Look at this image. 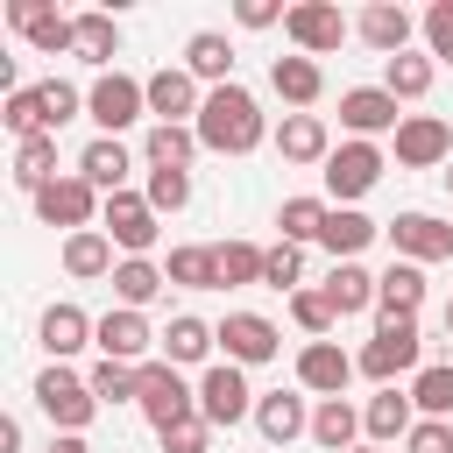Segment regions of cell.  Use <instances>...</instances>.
I'll list each match as a JSON object with an SVG mask.
<instances>
[{"label":"cell","mask_w":453,"mask_h":453,"mask_svg":"<svg viewBox=\"0 0 453 453\" xmlns=\"http://www.w3.org/2000/svg\"><path fill=\"white\" fill-rule=\"evenodd\" d=\"M191 127H198V149H212V156H248L269 134V120H262V106H255L248 85H212Z\"/></svg>","instance_id":"obj_1"},{"label":"cell","mask_w":453,"mask_h":453,"mask_svg":"<svg viewBox=\"0 0 453 453\" xmlns=\"http://www.w3.org/2000/svg\"><path fill=\"white\" fill-rule=\"evenodd\" d=\"M347 375H354V354H347L340 340H304V354H297V389H311V396H340Z\"/></svg>","instance_id":"obj_17"},{"label":"cell","mask_w":453,"mask_h":453,"mask_svg":"<svg viewBox=\"0 0 453 453\" xmlns=\"http://www.w3.org/2000/svg\"><path fill=\"white\" fill-rule=\"evenodd\" d=\"M411 425H418V403H411V389H375L368 403H361V432H368V446H389V439H411Z\"/></svg>","instance_id":"obj_20"},{"label":"cell","mask_w":453,"mask_h":453,"mask_svg":"<svg viewBox=\"0 0 453 453\" xmlns=\"http://www.w3.org/2000/svg\"><path fill=\"white\" fill-rule=\"evenodd\" d=\"M163 276H170L177 290H219V255H212V248H198V241H184V248H170Z\"/></svg>","instance_id":"obj_37"},{"label":"cell","mask_w":453,"mask_h":453,"mask_svg":"<svg viewBox=\"0 0 453 453\" xmlns=\"http://www.w3.org/2000/svg\"><path fill=\"white\" fill-rule=\"evenodd\" d=\"M92 333H99V319H85L78 304H50V311H42V347H50V361H71L78 347H92Z\"/></svg>","instance_id":"obj_31"},{"label":"cell","mask_w":453,"mask_h":453,"mask_svg":"<svg viewBox=\"0 0 453 453\" xmlns=\"http://www.w3.org/2000/svg\"><path fill=\"white\" fill-rule=\"evenodd\" d=\"M120 262H113V241H106V226H85V234H64V276H78V283H92V276H113Z\"/></svg>","instance_id":"obj_30"},{"label":"cell","mask_w":453,"mask_h":453,"mask_svg":"<svg viewBox=\"0 0 453 453\" xmlns=\"http://www.w3.org/2000/svg\"><path fill=\"white\" fill-rule=\"evenodd\" d=\"M50 453H92V446H85V432H57V439H50Z\"/></svg>","instance_id":"obj_53"},{"label":"cell","mask_w":453,"mask_h":453,"mask_svg":"<svg viewBox=\"0 0 453 453\" xmlns=\"http://www.w3.org/2000/svg\"><path fill=\"white\" fill-rule=\"evenodd\" d=\"M156 347H163V361H170V368H191V361H205V354L219 347V326H205L198 311H177V319L156 333Z\"/></svg>","instance_id":"obj_24"},{"label":"cell","mask_w":453,"mask_h":453,"mask_svg":"<svg viewBox=\"0 0 453 453\" xmlns=\"http://www.w3.org/2000/svg\"><path fill=\"white\" fill-rule=\"evenodd\" d=\"M354 368L368 375V382H396V375H418L425 368V333H418V319H389V326H375V340L354 354Z\"/></svg>","instance_id":"obj_2"},{"label":"cell","mask_w":453,"mask_h":453,"mask_svg":"<svg viewBox=\"0 0 453 453\" xmlns=\"http://www.w3.org/2000/svg\"><path fill=\"white\" fill-rule=\"evenodd\" d=\"M396 163H403V170H439V163H453V127H446L439 113H403V127H396Z\"/></svg>","instance_id":"obj_14"},{"label":"cell","mask_w":453,"mask_h":453,"mask_svg":"<svg viewBox=\"0 0 453 453\" xmlns=\"http://www.w3.org/2000/svg\"><path fill=\"white\" fill-rule=\"evenodd\" d=\"M85 113L99 120V134H120L149 113V78H127V71H99L92 92H85Z\"/></svg>","instance_id":"obj_6"},{"label":"cell","mask_w":453,"mask_h":453,"mask_svg":"<svg viewBox=\"0 0 453 453\" xmlns=\"http://www.w3.org/2000/svg\"><path fill=\"white\" fill-rule=\"evenodd\" d=\"M283 35L297 42V57H333V50L347 42V14H340L333 0H297V7L283 14Z\"/></svg>","instance_id":"obj_10"},{"label":"cell","mask_w":453,"mask_h":453,"mask_svg":"<svg viewBox=\"0 0 453 453\" xmlns=\"http://www.w3.org/2000/svg\"><path fill=\"white\" fill-rule=\"evenodd\" d=\"M354 453H382V446H354Z\"/></svg>","instance_id":"obj_55"},{"label":"cell","mask_w":453,"mask_h":453,"mask_svg":"<svg viewBox=\"0 0 453 453\" xmlns=\"http://www.w3.org/2000/svg\"><path fill=\"white\" fill-rule=\"evenodd\" d=\"M311 439H319L326 453H354V439H361V411H354L347 396H319V411H311Z\"/></svg>","instance_id":"obj_33"},{"label":"cell","mask_w":453,"mask_h":453,"mask_svg":"<svg viewBox=\"0 0 453 453\" xmlns=\"http://www.w3.org/2000/svg\"><path fill=\"white\" fill-rule=\"evenodd\" d=\"M446 191H453V163H446Z\"/></svg>","instance_id":"obj_56"},{"label":"cell","mask_w":453,"mask_h":453,"mask_svg":"<svg viewBox=\"0 0 453 453\" xmlns=\"http://www.w3.org/2000/svg\"><path fill=\"white\" fill-rule=\"evenodd\" d=\"M7 21L28 35V50H42V57H57V50H71V14H57L50 0H7Z\"/></svg>","instance_id":"obj_21"},{"label":"cell","mask_w":453,"mask_h":453,"mask_svg":"<svg viewBox=\"0 0 453 453\" xmlns=\"http://www.w3.org/2000/svg\"><path fill=\"white\" fill-rule=\"evenodd\" d=\"M290 319H297L311 340H333V326H340V311H333L326 290H297V297H290Z\"/></svg>","instance_id":"obj_45"},{"label":"cell","mask_w":453,"mask_h":453,"mask_svg":"<svg viewBox=\"0 0 453 453\" xmlns=\"http://www.w3.org/2000/svg\"><path fill=\"white\" fill-rule=\"evenodd\" d=\"M198 418H205L212 432H234L241 418H255V389H248V368H234V361H212V368L198 375Z\"/></svg>","instance_id":"obj_5"},{"label":"cell","mask_w":453,"mask_h":453,"mask_svg":"<svg viewBox=\"0 0 453 453\" xmlns=\"http://www.w3.org/2000/svg\"><path fill=\"white\" fill-rule=\"evenodd\" d=\"M71 57H85V64H113L120 57V21L113 14H99V7H85V14H71Z\"/></svg>","instance_id":"obj_27"},{"label":"cell","mask_w":453,"mask_h":453,"mask_svg":"<svg viewBox=\"0 0 453 453\" xmlns=\"http://www.w3.org/2000/svg\"><path fill=\"white\" fill-rule=\"evenodd\" d=\"M375 276L361 269V262H333V276H326V297H333V311L340 319H354V311H375Z\"/></svg>","instance_id":"obj_35"},{"label":"cell","mask_w":453,"mask_h":453,"mask_svg":"<svg viewBox=\"0 0 453 453\" xmlns=\"http://www.w3.org/2000/svg\"><path fill=\"white\" fill-rule=\"evenodd\" d=\"M403 446H411V453H453V425H446V418H418Z\"/></svg>","instance_id":"obj_50"},{"label":"cell","mask_w":453,"mask_h":453,"mask_svg":"<svg viewBox=\"0 0 453 453\" xmlns=\"http://www.w3.org/2000/svg\"><path fill=\"white\" fill-rule=\"evenodd\" d=\"M85 382H92L99 403H134V396H142V368H127V361H99Z\"/></svg>","instance_id":"obj_43"},{"label":"cell","mask_w":453,"mask_h":453,"mask_svg":"<svg viewBox=\"0 0 453 453\" xmlns=\"http://www.w3.org/2000/svg\"><path fill=\"white\" fill-rule=\"evenodd\" d=\"M99 226H106V241H113L120 255H149L156 234H163V212L149 205V191H113L106 212H99Z\"/></svg>","instance_id":"obj_8"},{"label":"cell","mask_w":453,"mask_h":453,"mask_svg":"<svg viewBox=\"0 0 453 453\" xmlns=\"http://www.w3.org/2000/svg\"><path fill=\"white\" fill-rule=\"evenodd\" d=\"M219 347H226L234 368H262V361L283 354V333H276V319H262V311H226V319H219Z\"/></svg>","instance_id":"obj_11"},{"label":"cell","mask_w":453,"mask_h":453,"mask_svg":"<svg viewBox=\"0 0 453 453\" xmlns=\"http://www.w3.org/2000/svg\"><path fill=\"white\" fill-rule=\"evenodd\" d=\"M0 453H21V418H0Z\"/></svg>","instance_id":"obj_52"},{"label":"cell","mask_w":453,"mask_h":453,"mask_svg":"<svg viewBox=\"0 0 453 453\" xmlns=\"http://www.w3.org/2000/svg\"><path fill=\"white\" fill-rule=\"evenodd\" d=\"M198 106H205V92H198V78H191L184 64H163V71L149 78V113H156V120L191 127V120H198Z\"/></svg>","instance_id":"obj_16"},{"label":"cell","mask_w":453,"mask_h":453,"mask_svg":"<svg viewBox=\"0 0 453 453\" xmlns=\"http://www.w3.org/2000/svg\"><path fill=\"white\" fill-rule=\"evenodd\" d=\"M35 403H42V418H50L57 432H85V425L99 418V396H92L85 375H71V361H50V368L35 375Z\"/></svg>","instance_id":"obj_4"},{"label":"cell","mask_w":453,"mask_h":453,"mask_svg":"<svg viewBox=\"0 0 453 453\" xmlns=\"http://www.w3.org/2000/svg\"><path fill=\"white\" fill-rule=\"evenodd\" d=\"M418 28H425V57H446L453 64V0H432L418 14Z\"/></svg>","instance_id":"obj_48"},{"label":"cell","mask_w":453,"mask_h":453,"mask_svg":"<svg viewBox=\"0 0 453 453\" xmlns=\"http://www.w3.org/2000/svg\"><path fill=\"white\" fill-rule=\"evenodd\" d=\"M446 340H453V297H446Z\"/></svg>","instance_id":"obj_54"},{"label":"cell","mask_w":453,"mask_h":453,"mask_svg":"<svg viewBox=\"0 0 453 453\" xmlns=\"http://www.w3.org/2000/svg\"><path fill=\"white\" fill-rule=\"evenodd\" d=\"M340 127H347V142H375V134H396L403 113L382 85H347L340 92Z\"/></svg>","instance_id":"obj_13"},{"label":"cell","mask_w":453,"mask_h":453,"mask_svg":"<svg viewBox=\"0 0 453 453\" xmlns=\"http://www.w3.org/2000/svg\"><path fill=\"white\" fill-rule=\"evenodd\" d=\"M382 234H389L396 262H418V269H425V262H453V226L432 219V212H396Z\"/></svg>","instance_id":"obj_12"},{"label":"cell","mask_w":453,"mask_h":453,"mask_svg":"<svg viewBox=\"0 0 453 453\" xmlns=\"http://www.w3.org/2000/svg\"><path fill=\"white\" fill-rule=\"evenodd\" d=\"M163 262H149V255H120V269H113V297L127 304V311H142V304H156L163 297Z\"/></svg>","instance_id":"obj_32"},{"label":"cell","mask_w":453,"mask_h":453,"mask_svg":"<svg viewBox=\"0 0 453 453\" xmlns=\"http://www.w3.org/2000/svg\"><path fill=\"white\" fill-rule=\"evenodd\" d=\"M326 212H333L326 198H283L276 226H283V241H297V248H304V241H319V234H326Z\"/></svg>","instance_id":"obj_40"},{"label":"cell","mask_w":453,"mask_h":453,"mask_svg":"<svg viewBox=\"0 0 453 453\" xmlns=\"http://www.w3.org/2000/svg\"><path fill=\"white\" fill-rule=\"evenodd\" d=\"M411 14L396 7V0H375V7H361V21H354V35L368 42V50H382V57H403L411 50Z\"/></svg>","instance_id":"obj_25"},{"label":"cell","mask_w":453,"mask_h":453,"mask_svg":"<svg viewBox=\"0 0 453 453\" xmlns=\"http://www.w3.org/2000/svg\"><path fill=\"white\" fill-rule=\"evenodd\" d=\"M142 418L156 425V439L163 432H177L184 418H198V389L184 382V368H170V361H142Z\"/></svg>","instance_id":"obj_3"},{"label":"cell","mask_w":453,"mask_h":453,"mask_svg":"<svg viewBox=\"0 0 453 453\" xmlns=\"http://www.w3.org/2000/svg\"><path fill=\"white\" fill-rule=\"evenodd\" d=\"M163 453H212V425L205 418H184L177 432H163Z\"/></svg>","instance_id":"obj_49"},{"label":"cell","mask_w":453,"mask_h":453,"mask_svg":"<svg viewBox=\"0 0 453 453\" xmlns=\"http://www.w3.org/2000/svg\"><path fill=\"white\" fill-rule=\"evenodd\" d=\"M297 276H304V248H297V241L262 248V283H269V290H290V297H297V290H304Z\"/></svg>","instance_id":"obj_42"},{"label":"cell","mask_w":453,"mask_h":453,"mask_svg":"<svg viewBox=\"0 0 453 453\" xmlns=\"http://www.w3.org/2000/svg\"><path fill=\"white\" fill-rule=\"evenodd\" d=\"M149 205L156 212H184L191 205V170H149Z\"/></svg>","instance_id":"obj_47"},{"label":"cell","mask_w":453,"mask_h":453,"mask_svg":"<svg viewBox=\"0 0 453 453\" xmlns=\"http://www.w3.org/2000/svg\"><path fill=\"white\" fill-rule=\"evenodd\" d=\"M283 14H290V7H276V0H241V7H234V21H241V28H276Z\"/></svg>","instance_id":"obj_51"},{"label":"cell","mask_w":453,"mask_h":453,"mask_svg":"<svg viewBox=\"0 0 453 453\" xmlns=\"http://www.w3.org/2000/svg\"><path fill=\"white\" fill-rule=\"evenodd\" d=\"M92 347H99V361H127V368H142V361H149V347H156V333H149V319H142V311L113 304V311L99 319Z\"/></svg>","instance_id":"obj_15"},{"label":"cell","mask_w":453,"mask_h":453,"mask_svg":"<svg viewBox=\"0 0 453 453\" xmlns=\"http://www.w3.org/2000/svg\"><path fill=\"white\" fill-rule=\"evenodd\" d=\"M142 156H149V170H191V156H198V127H170V120H156V127L142 134Z\"/></svg>","instance_id":"obj_34"},{"label":"cell","mask_w":453,"mask_h":453,"mask_svg":"<svg viewBox=\"0 0 453 453\" xmlns=\"http://www.w3.org/2000/svg\"><path fill=\"white\" fill-rule=\"evenodd\" d=\"M276 156L283 163H319L326 170V156H333V134H326V120L319 113H283V127H276Z\"/></svg>","instance_id":"obj_23"},{"label":"cell","mask_w":453,"mask_h":453,"mask_svg":"<svg viewBox=\"0 0 453 453\" xmlns=\"http://www.w3.org/2000/svg\"><path fill=\"white\" fill-rule=\"evenodd\" d=\"M375 283H382V290H375V326L418 319V311H425V269H418V262H389Z\"/></svg>","instance_id":"obj_19"},{"label":"cell","mask_w":453,"mask_h":453,"mask_svg":"<svg viewBox=\"0 0 453 453\" xmlns=\"http://www.w3.org/2000/svg\"><path fill=\"white\" fill-rule=\"evenodd\" d=\"M184 71H191L198 85H234V42H226L219 28H198V35L184 42Z\"/></svg>","instance_id":"obj_29"},{"label":"cell","mask_w":453,"mask_h":453,"mask_svg":"<svg viewBox=\"0 0 453 453\" xmlns=\"http://www.w3.org/2000/svg\"><path fill=\"white\" fill-rule=\"evenodd\" d=\"M269 92L283 99V106H319V92H326V71H319V57H276L269 64Z\"/></svg>","instance_id":"obj_26"},{"label":"cell","mask_w":453,"mask_h":453,"mask_svg":"<svg viewBox=\"0 0 453 453\" xmlns=\"http://www.w3.org/2000/svg\"><path fill=\"white\" fill-rule=\"evenodd\" d=\"M127 170H134V156L120 149V134H92L85 149H78V177L99 191V198H113V191H127Z\"/></svg>","instance_id":"obj_18"},{"label":"cell","mask_w":453,"mask_h":453,"mask_svg":"<svg viewBox=\"0 0 453 453\" xmlns=\"http://www.w3.org/2000/svg\"><path fill=\"white\" fill-rule=\"evenodd\" d=\"M219 290H241V283H262V248L255 241H219Z\"/></svg>","instance_id":"obj_41"},{"label":"cell","mask_w":453,"mask_h":453,"mask_svg":"<svg viewBox=\"0 0 453 453\" xmlns=\"http://www.w3.org/2000/svg\"><path fill=\"white\" fill-rule=\"evenodd\" d=\"M375 234H382V226H375L368 212H354V205H333V212H326V234H319V248H326L333 262H361V248H368Z\"/></svg>","instance_id":"obj_28"},{"label":"cell","mask_w":453,"mask_h":453,"mask_svg":"<svg viewBox=\"0 0 453 453\" xmlns=\"http://www.w3.org/2000/svg\"><path fill=\"white\" fill-rule=\"evenodd\" d=\"M0 120H7V134H14V142H28V134H50V120H42V92H35V85L7 92V113H0Z\"/></svg>","instance_id":"obj_44"},{"label":"cell","mask_w":453,"mask_h":453,"mask_svg":"<svg viewBox=\"0 0 453 453\" xmlns=\"http://www.w3.org/2000/svg\"><path fill=\"white\" fill-rule=\"evenodd\" d=\"M411 403L418 418H453V361H425L411 375Z\"/></svg>","instance_id":"obj_39"},{"label":"cell","mask_w":453,"mask_h":453,"mask_svg":"<svg viewBox=\"0 0 453 453\" xmlns=\"http://www.w3.org/2000/svg\"><path fill=\"white\" fill-rule=\"evenodd\" d=\"M99 212H106V198H99V191H92V184H85L78 170H64V177H50V184L35 191V219H42V226L85 234V226H92Z\"/></svg>","instance_id":"obj_7"},{"label":"cell","mask_w":453,"mask_h":453,"mask_svg":"<svg viewBox=\"0 0 453 453\" xmlns=\"http://www.w3.org/2000/svg\"><path fill=\"white\" fill-rule=\"evenodd\" d=\"M50 177H64V170H57V134H28V142H14V184L35 198Z\"/></svg>","instance_id":"obj_36"},{"label":"cell","mask_w":453,"mask_h":453,"mask_svg":"<svg viewBox=\"0 0 453 453\" xmlns=\"http://www.w3.org/2000/svg\"><path fill=\"white\" fill-rule=\"evenodd\" d=\"M382 92H389V99H425V92H432V57H425V50L382 57Z\"/></svg>","instance_id":"obj_38"},{"label":"cell","mask_w":453,"mask_h":453,"mask_svg":"<svg viewBox=\"0 0 453 453\" xmlns=\"http://www.w3.org/2000/svg\"><path fill=\"white\" fill-rule=\"evenodd\" d=\"M255 432H262L269 446H290V439H304V432H311V411H304V396H297V389H269V396H255Z\"/></svg>","instance_id":"obj_22"},{"label":"cell","mask_w":453,"mask_h":453,"mask_svg":"<svg viewBox=\"0 0 453 453\" xmlns=\"http://www.w3.org/2000/svg\"><path fill=\"white\" fill-rule=\"evenodd\" d=\"M35 92H42V120H50V134H57L64 120H78V113H85V92H78V85H64V78H42Z\"/></svg>","instance_id":"obj_46"},{"label":"cell","mask_w":453,"mask_h":453,"mask_svg":"<svg viewBox=\"0 0 453 453\" xmlns=\"http://www.w3.org/2000/svg\"><path fill=\"white\" fill-rule=\"evenodd\" d=\"M326 198L333 205H354V198H368L375 191V177H382V149L375 142H340L333 156H326Z\"/></svg>","instance_id":"obj_9"}]
</instances>
